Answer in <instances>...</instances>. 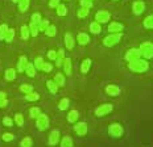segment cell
I'll list each match as a JSON object with an SVG mask.
<instances>
[{
	"label": "cell",
	"instance_id": "cell-51",
	"mask_svg": "<svg viewBox=\"0 0 153 147\" xmlns=\"http://www.w3.org/2000/svg\"><path fill=\"white\" fill-rule=\"evenodd\" d=\"M1 98H7V96H5L4 92H0V100H1Z\"/></svg>",
	"mask_w": 153,
	"mask_h": 147
},
{
	"label": "cell",
	"instance_id": "cell-17",
	"mask_svg": "<svg viewBox=\"0 0 153 147\" xmlns=\"http://www.w3.org/2000/svg\"><path fill=\"white\" fill-rule=\"evenodd\" d=\"M76 42L79 45H87L90 42V37H88L86 33H79L78 36H76Z\"/></svg>",
	"mask_w": 153,
	"mask_h": 147
},
{
	"label": "cell",
	"instance_id": "cell-49",
	"mask_svg": "<svg viewBox=\"0 0 153 147\" xmlns=\"http://www.w3.org/2000/svg\"><path fill=\"white\" fill-rule=\"evenodd\" d=\"M3 123H4V125L7 126V127H11L13 122H12V120H11L9 117H4V120H3Z\"/></svg>",
	"mask_w": 153,
	"mask_h": 147
},
{
	"label": "cell",
	"instance_id": "cell-21",
	"mask_svg": "<svg viewBox=\"0 0 153 147\" xmlns=\"http://www.w3.org/2000/svg\"><path fill=\"white\" fill-rule=\"evenodd\" d=\"M90 32L91 33H94V34H99L102 32V26H100L99 22H97V21L91 22L90 24Z\"/></svg>",
	"mask_w": 153,
	"mask_h": 147
},
{
	"label": "cell",
	"instance_id": "cell-19",
	"mask_svg": "<svg viewBox=\"0 0 153 147\" xmlns=\"http://www.w3.org/2000/svg\"><path fill=\"white\" fill-rule=\"evenodd\" d=\"M90 67H91V59L90 58L85 59L83 62H82V65H81V72L82 74H87L88 70H90Z\"/></svg>",
	"mask_w": 153,
	"mask_h": 147
},
{
	"label": "cell",
	"instance_id": "cell-22",
	"mask_svg": "<svg viewBox=\"0 0 153 147\" xmlns=\"http://www.w3.org/2000/svg\"><path fill=\"white\" fill-rule=\"evenodd\" d=\"M46 85H48V89H49L50 93L56 95L57 92H58V85H57L53 80H48V82H46Z\"/></svg>",
	"mask_w": 153,
	"mask_h": 147
},
{
	"label": "cell",
	"instance_id": "cell-43",
	"mask_svg": "<svg viewBox=\"0 0 153 147\" xmlns=\"http://www.w3.org/2000/svg\"><path fill=\"white\" fill-rule=\"evenodd\" d=\"M91 7H92V1H90V0H81V8L91 9Z\"/></svg>",
	"mask_w": 153,
	"mask_h": 147
},
{
	"label": "cell",
	"instance_id": "cell-50",
	"mask_svg": "<svg viewBox=\"0 0 153 147\" xmlns=\"http://www.w3.org/2000/svg\"><path fill=\"white\" fill-rule=\"evenodd\" d=\"M7 104H8V100H7V98H1V100H0V108L7 107Z\"/></svg>",
	"mask_w": 153,
	"mask_h": 147
},
{
	"label": "cell",
	"instance_id": "cell-23",
	"mask_svg": "<svg viewBox=\"0 0 153 147\" xmlns=\"http://www.w3.org/2000/svg\"><path fill=\"white\" fill-rule=\"evenodd\" d=\"M36 67H34V65H32V63H29L27 67V70H25V72H27V75L29 76V78H34L36 76Z\"/></svg>",
	"mask_w": 153,
	"mask_h": 147
},
{
	"label": "cell",
	"instance_id": "cell-31",
	"mask_svg": "<svg viewBox=\"0 0 153 147\" xmlns=\"http://www.w3.org/2000/svg\"><path fill=\"white\" fill-rule=\"evenodd\" d=\"M20 91L23 92V93L28 95V93H32V92H33V87H32L30 84H21L20 85Z\"/></svg>",
	"mask_w": 153,
	"mask_h": 147
},
{
	"label": "cell",
	"instance_id": "cell-52",
	"mask_svg": "<svg viewBox=\"0 0 153 147\" xmlns=\"http://www.w3.org/2000/svg\"><path fill=\"white\" fill-rule=\"evenodd\" d=\"M12 3H19V0H12Z\"/></svg>",
	"mask_w": 153,
	"mask_h": 147
},
{
	"label": "cell",
	"instance_id": "cell-53",
	"mask_svg": "<svg viewBox=\"0 0 153 147\" xmlns=\"http://www.w3.org/2000/svg\"><path fill=\"white\" fill-rule=\"evenodd\" d=\"M90 1H92V0H90Z\"/></svg>",
	"mask_w": 153,
	"mask_h": 147
},
{
	"label": "cell",
	"instance_id": "cell-33",
	"mask_svg": "<svg viewBox=\"0 0 153 147\" xmlns=\"http://www.w3.org/2000/svg\"><path fill=\"white\" fill-rule=\"evenodd\" d=\"M33 146V140L29 137H25V138L20 142V147H32Z\"/></svg>",
	"mask_w": 153,
	"mask_h": 147
},
{
	"label": "cell",
	"instance_id": "cell-4",
	"mask_svg": "<svg viewBox=\"0 0 153 147\" xmlns=\"http://www.w3.org/2000/svg\"><path fill=\"white\" fill-rule=\"evenodd\" d=\"M123 133H124L123 126L119 125V123H111L110 127H108V134H110L111 137H114V138H119V137H122Z\"/></svg>",
	"mask_w": 153,
	"mask_h": 147
},
{
	"label": "cell",
	"instance_id": "cell-47",
	"mask_svg": "<svg viewBox=\"0 0 153 147\" xmlns=\"http://www.w3.org/2000/svg\"><path fill=\"white\" fill-rule=\"evenodd\" d=\"M57 57H58V54H57V51H54V50H49V51H48V58L49 59L56 60Z\"/></svg>",
	"mask_w": 153,
	"mask_h": 147
},
{
	"label": "cell",
	"instance_id": "cell-18",
	"mask_svg": "<svg viewBox=\"0 0 153 147\" xmlns=\"http://www.w3.org/2000/svg\"><path fill=\"white\" fill-rule=\"evenodd\" d=\"M53 82L56 83L58 87H63V85H65V75L61 74V72H58L56 76H54V80Z\"/></svg>",
	"mask_w": 153,
	"mask_h": 147
},
{
	"label": "cell",
	"instance_id": "cell-6",
	"mask_svg": "<svg viewBox=\"0 0 153 147\" xmlns=\"http://www.w3.org/2000/svg\"><path fill=\"white\" fill-rule=\"evenodd\" d=\"M36 126H37V129L40 130V132L46 130L48 127H49V118H48V116L41 113V116L38 117L37 121H36Z\"/></svg>",
	"mask_w": 153,
	"mask_h": 147
},
{
	"label": "cell",
	"instance_id": "cell-11",
	"mask_svg": "<svg viewBox=\"0 0 153 147\" xmlns=\"http://www.w3.org/2000/svg\"><path fill=\"white\" fill-rule=\"evenodd\" d=\"M28 65H29V62H28V59H27V57H20L19 58V63H17V71L19 72H24L25 70H27V67Z\"/></svg>",
	"mask_w": 153,
	"mask_h": 147
},
{
	"label": "cell",
	"instance_id": "cell-34",
	"mask_svg": "<svg viewBox=\"0 0 153 147\" xmlns=\"http://www.w3.org/2000/svg\"><path fill=\"white\" fill-rule=\"evenodd\" d=\"M40 98V95L36 93V92H32V93L25 95V100L27 101H37Z\"/></svg>",
	"mask_w": 153,
	"mask_h": 147
},
{
	"label": "cell",
	"instance_id": "cell-7",
	"mask_svg": "<svg viewBox=\"0 0 153 147\" xmlns=\"http://www.w3.org/2000/svg\"><path fill=\"white\" fill-rule=\"evenodd\" d=\"M110 18L111 15L107 11H98L97 15H95V21L99 22V24H104V22L110 21Z\"/></svg>",
	"mask_w": 153,
	"mask_h": 147
},
{
	"label": "cell",
	"instance_id": "cell-32",
	"mask_svg": "<svg viewBox=\"0 0 153 147\" xmlns=\"http://www.w3.org/2000/svg\"><path fill=\"white\" fill-rule=\"evenodd\" d=\"M61 147H73V139L70 137H63L61 140Z\"/></svg>",
	"mask_w": 153,
	"mask_h": 147
},
{
	"label": "cell",
	"instance_id": "cell-14",
	"mask_svg": "<svg viewBox=\"0 0 153 147\" xmlns=\"http://www.w3.org/2000/svg\"><path fill=\"white\" fill-rule=\"evenodd\" d=\"M62 67L65 70V74L66 75H71V71H73V65H71V59L70 58H65L62 62Z\"/></svg>",
	"mask_w": 153,
	"mask_h": 147
},
{
	"label": "cell",
	"instance_id": "cell-36",
	"mask_svg": "<svg viewBox=\"0 0 153 147\" xmlns=\"http://www.w3.org/2000/svg\"><path fill=\"white\" fill-rule=\"evenodd\" d=\"M29 114H30V117L32 118H37L41 116V110H40V108H30V110H29Z\"/></svg>",
	"mask_w": 153,
	"mask_h": 147
},
{
	"label": "cell",
	"instance_id": "cell-45",
	"mask_svg": "<svg viewBox=\"0 0 153 147\" xmlns=\"http://www.w3.org/2000/svg\"><path fill=\"white\" fill-rule=\"evenodd\" d=\"M53 70V66L52 63H48V62H44L42 65V68H41V71H45V72H50Z\"/></svg>",
	"mask_w": 153,
	"mask_h": 147
},
{
	"label": "cell",
	"instance_id": "cell-24",
	"mask_svg": "<svg viewBox=\"0 0 153 147\" xmlns=\"http://www.w3.org/2000/svg\"><path fill=\"white\" fill-rule=\"evenodd\" d=\"M5 79H7L8 82H12L16 79V71L13 68H8L7 71H5Z\"/></svg>",
	"mask_w": 153,
	"mask_h": 147
},
{
	"label": "cell",
	"instance_id": "cell-3",
	"mask_svg": "<svg viewBox=\"0 0 153 147\" xmlns=\"http://www.w3.org/2000/svg\"><path fill=\"white\" fill-rule=\"evenodd\" d=\"M140 50V54L141 57H144L145 59H151L153 57V43L152 42H144L140 45L139 47Z\"/></svg>",
	"mask_w": 153,
	"mask_h": 147
},
{
	"label": "cell",
	"instance_id": "cell-9",
	"mask_svg": "<svg viewBox=\"0 0 153 147\" xmlns=\"http://www.w3.org/2000/svg\"><path fill=\"white\" fill-rule=\"evenodd\" d=\"M140 57H141V54H140V50L139 49H131L126 54V59L128 60V62L137 60V59H140Z\"/></svg>",
	"mask_w": 153,
	"mask_h": 147
},
{
	"label": "cell",
	"instance_id": "cell-27",
	"mask_svg": "<svg viewBox=\"0 0 153 147\" xmlns=\"http://www.w3.org/2000/svg\"><path fill=\"white\" fill-rule=\"evenodd\" d=\"M38 32H40V30H38V25L30 22V24H29V33H30V36L37 37L38 36Z\"/></svg>",
	"mask_w": 153,
	"mask_h": 147
},
{
	"label": "cell",
	"instance_id": "cell-20",
	"mask_svg": "<svg viewBox=\"0 0 153 147\" xmlns=\"http://www.w3.org/2000/svg\"><path fill=\"white\" fill-rule=\"evenodd\" d=\"M78 118H79V113L76 110H70L69 112V114H68V121L69 122L75 123L76 121H78Z\"/></svg>",
	"mask_w": 153,
	"mask_h": 147
},
{
	"label": "cell",
	"instance_id": "cell-1",
	"mask_svg": "<svg viewBox=\"0 0 153 147\" xmlns=\"http://www.w3.org/2000/svg\"><path fill=\"white\" fill-rule=\"evenodd\" d=\"M129 70L133 72H145L146 70L149 68V63L146 62L145 59H137V60H133V62H129Z\"/></svg>",
	"mask_w": 153,
	"mask_h": 147
},
{
	"label": "cell",
	"instance_id": "cell-8",
	"mask_svg": "<svg viewBox=\"0 0 153 147\" xmlns=\"http://www.w3.org/2000/svg\"><path fill=\"white\" fill-rule=\"evenodd\" d=\"M74 130H75V133L78 134L79 137H83V135H86V134H87V132H88L87 123H86V122H76L75 126H74Z\"/></svg>",
	"mask_w": 153,
	"mask_h": 147
},
{
	"label": "cell",
	"instance_id": "cell-12",
	"mask_svg": "<svg viewBox=\"0 0 153 147\" xmlns=\"http://www.w3.org/2000/svg\"><path fill=\"white\" fill-rule=\"evenodd\" d=\"M132 9H133V13L139 16V15H141L143 12H144L145 5H144V3L143 1H135L133 3V5H132Z\"/></svg>",
	"mask_w": 153,
	"mask_h": 147
},
{
	"label": "cell",
	"instance_id": "cell-2",
	"mask_svg": "<svg viewBox=\"0 0 153 147\" xmlns=\"http://www.w3.org/2000/svg\"><path fill=\"white\" fill-rule=\"evenodd\" d=\"M122 37H123V33H111L110 36L104 37L103 45L107 46V47H112V46H115V45H117L120 42Z\"/></svg>",
	"mask_w": 153,
	"mask_h": 147
},
{
	"label": "cell",
	"instance_id": "cell-39",
	"mask_svg": "<svg viewBox=\"0 0 153 147\" xmlns=\"http://www.w3.org/2000/svg\"><path fill=\"white\" fill-rule=\"evenodd\" d=\"M49 21H48V20H41L40 21V24H38V30H40V32H45L46 30V28L48 26H49Z\"/></svg>",
	"mask_w": 153,
	"mask_h": 147
},
{
	"label": "cell",
	"instance_id": "cell-29",
	"mask_svg": "<svg viewBox=\"0 0 153 147\" xmlns=\"http://www.w3.org/2000/svg\"><path fill=\"white\" fill-rule=\"evenodd\" d=\"M45 34L48 37H54L57 34V28L54 26V25H49L45 30Z\"/></svg>",
	"mask_w": 153,
	"mask_h": 147
},
{
	"label": "cell",
	"instance_id": "cell-41",
	"mask_svg": "<svg viewBox=\"0 0 153 147\" xmlns=\"http://www.w3.org/2000/svg\"><path fill=\"white\" fill-rule=\"evenodd\" d=\"M15 122L17 123V126H23L24 125V117H23V114H20V113H17L15 116Z\"/></svg>",
	"mask_w": 153,
	"mask_h": 147
},
{
	"label": "cell",
	"instance_id": "cell-44",
	"mask_svg": "<svg viewBox=\"0 0 153 147\" xmlns=\"http://www.w3.org/2000/svg\"><path fill=\"white\" fill-rule=\"evenodd\" d=\"M13 134H11V133H4L1 135V139L4 140V142H11V140H13Z\"/></svg>",
	"mask_w": 153,
	"mask_h": 147
},
{
	"label": "cell",
	"instance_id": "cell-30",
	"mask_svg": "<svg viewBox=\"0 0 153 147\" xmlns=\"http://www.w3.org/2000/svg\"><path fill=\"white\" fill-rule=\"evenodd\" d=\"M144 26L146 29H153V15L146 16L144 20Z\"/></svg>",
	"mask_w": 153,
	"mask_h": 147
},
{
	"label": "cell",
	"instance_id": "cell-10",
	"mask_svg": "<svg viewBox=\"0 0 153 147\" xmlns=\"http://www.w3.org/2000/svg\"><path fill=\"white\" fill-rule=\"evenodd\" d=\"M123 29H124V26L120 22H111V24L108 25V32H110V33H122Z\"/></svg>",
	"mask_w": 153,
	"mask_h": 147
},
{
	"label": "cell",
	"instance_id": "cell-40",
	"mask_svg": "<svg viewBox=\"0 0 153 147\" xmlns=\"http://www.w3.org/2000/svg\"><path fill=\"white\" fill-rule=\"evenodd\" d=\"M44 62H45V60L41 58V57H37V58L34 59V67H36V70H41V68H42Z\"/></svg>",
	"mask_w": 153,
	"mask_h": 147
},
{
	"label": "cell",
	"instance_id": "cell-26",
	"mask_svg": "<svg viewBox=\"0 0 153 147\" xmlns=\"http://www.w3.org/2000/svg\"><path fill=\"white\" fill-rule=\"evenodd\" d=\"M69 104H70L69 98H66V97L61 98V101L58 103V109H59V110H65V109H68V108H69Z\"/></svg>",
	"mask_w": 153,
	"mask_h": 147
},
{
	"label": "cell",
	"instance_id": "cell-25",
	"mask_svg": "<svg viewBox=\"0 0 153 147\" xmlns=\"http://www.w3.org/2000/svg\"><path fill=\"white\" fill-rule=\"evenodd\" d=\"M19 9L20 12H25L28 8H29V0H19Z\"/></svg>",
	"mask_w": 153,
	"mask_h": 147
},
{
	"label": "cell",
	"instance_id": "cell-15",
	"mask_svg": "<svg viewBox=\"0 0 153 147\" xmlns=\"http://www.w3.org/2000/svg\"><path fill=\"white\" fill-rule=\"evenodd\" d=\"M106 92H107V95H110V96H117L120 93V88L117 87V85H115V84H110V85H107V88H106Z\"/></svg>",
	"mask_w": 153,
	"mask_h": 147
},
{
	"label": "cell",
	"instance_id": "cell-16",
	"mask_svg": "<svg viewBox=\"0 0 153 147\" xmlns=\"http://www.w3.org/2000/svg\"><path fill=\"white\" fill-rule=\"evenodd\" d=\"M74 45H75V40H74V37L71 36V34H65V46H66V49H69V50H71L73 47H74Z\"/></svg>",
	"mask_w": 153,
	"mask_h": 147
},
{
	"label": "cell",
	"instance_id": "cell-48",
	"mask_svg": "<svg viewBox=\"0 0 153 147\" xmlns=\"http://www.w3.org/2000/svg\"><path fill=\"white\" fill-rule=\"evenodd\" d=\"M59 4H61V3H59V0H50V1H49V7L50 8H57Z\"/></svg>",
	"mask_w": 153,
	"mask_h": 147
},
{
	"label": "cell",
	"instance_id": "cell-38",
	"mask_svg": "<svg viewBox=\"0 0 153 147\" xmlns=\"http://www.w3.org/2000/svg\"><path fill=\"white\" fill-rule=\"evenodd\" d=\"M15 38V29H8L7 32V36H5L4 41L5 42H12V40Z\"/></svg>",
	"mask_w": 153,
	"mask_h": 147
},
{
	"label": "cell",
	"instance_id": "cell-28",
	"mask_svg": "<svg viewBox=\"0 0 153 147\" xmlns=\"http://www.w3.org/2000/svg\"><path fill=\"white\" fill-rule=\"evenodd\" d=\"M29 36H30L29 26H28V25H23V26H21V38H23V40H28Z\"/></svg>",
	"mask_w": 153,
	"mask_h": 147
},
{
	"label": "cell",
	"instance_id": "cell-42",
	"mask_svg": "<svg viewBox=\"0 0 153 147\" xmlns=\"http://www.w3.org/2000/svg\"><path fill=\"white\" fill-rule=\"evenodd\" d=\"M30 22H33V24H40V21L41 20H42V18H41V15L40 13H33V15H32V17H30Z\"/></svg>",
	"mask_w": 153,
	"mask_h": 147
},
{
	"label": "cell",
	"instance_id": "cell-46",
	"mask_svg": "<svg viewBox=\"0 0 153 147\" xmlns=\"http://www.w3.org/2000/svg\"><path fill=\"white\" fill-rule=\"evenodd\" d=\"M88 11H90V9L81 8V9H79V12H78V16L81 18H83V17H86V16H88Z\"/></svg>",
	"mask_w": 153,
	"mask_h": 147
},
{
	"label": "cell",
	"instance_id": "cell-13",
	"mask_svg": "<svg viewBox=\"0 0 153 147\" xmlns=\"http://www.w3.org/2000/svg\"><path fill=\"white\" fill-rule=\"evenodd\" d=\"M59 140V132L58 130H53L52 133L49 134V145L50 146H56Z\"/></svg>",
	"mask_w": 153,
	"mask_h": 147
},
{
	"label": "cell",
	"instance_id": "cell-5",
	"mask_svg": "<svg viewBox=\"0 0 153 147\" xmlns=\"http://www.w3.org/2000/svg\"><path fill=\"white\" fill-rule=\"evenodd\" d=\"M114 109L112 104H102L99 107L97 108V110H95V114H97L98 117H103V116H107L108 113H111Z\"/></svg>",
	"mask_w": 153,
	"mask_h": 147
},
{
	"label": "cell",
	"instance_id": "cell-37",
	"mask_svg": "<svg viewBox=\"0 0 153 147\" xmlns=\"http://www.w3.org/2000/svg\"><path fill=\"white\" fill-rule=\"evenodd\" d=\"M8 29H9V28H8L5 24H1V25H0V40H4V38H5Z\"/></svg>",
	"mask_w": 153,
	"mask_h": 147
},
{
	"label": "cell",
	"instance_id": "cell-35",
	"mask_svg": "<svg viewBox=\"0 0 153 147\" xmlns=\"http://www.w3.org/2000/svg\"><path fill=\"white\" fill-rule=\"evenodd\" d=\"M57 15L58 16H66L68 15V8L65 7V4H59L57 7Z\"/></svg>",
	"mask_w": 153,
	"mask_h": 147
}]
</instances>
